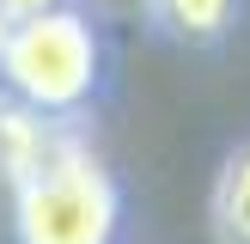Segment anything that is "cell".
I'll return each mask as SVG.
<instances>
[{"label":"cell","mask_w":250,"mask_h":244,"mask_svg":"<svg viewBox=\"0 0 250 244\" xmlns=\"http://www.w3.org/2000/svg\"><path fill=\"white\" fill-rule=\"evenodd\" d=\"M98 85H104V43L80 6H55L6 24V43H0V92L6 98L43 110V116L80 122Z\"/></svg>","instance_id":"obj_1"},{"label":"cell","mask_w":250,"mask_h":244,"mask_svg":"<svg viewBox=\"0 0 250 244\" xmlns=\"http://www.w3.org/2000/svg\"><path fill=\"white\" fill-rule=\"evenodd\" d=\"M122 238V183L92 153V141H73L49 159L37 177L12 189V244H116Z\"/></svg>","instance_id":"obj_2"},{"label":"cell","mask_w":250,"mask_h":244,"mask_svg":"<svg viewBox=\"0 0 250 244\" xmlns=\"http://www.w3.org/2000/svg\"><path fill=\"white\" fill-rule=\"evenodd\" d=\"M73 141H85L80 122L43 116V110H31V104H19V98L0 92V183H6V189H19L24 177H37V171H43L49 159H61Z\"/></svg>","instance_id":"obj_3"},{"label":"cell","mask_w":250,"mask_h":244,"mask_svg":"<svg viewBox=\"0 0 250 244\" xmlns=\"http://www.w3.org/2000/svg\"><path fill=\"white\" fill-rule=\"evenodd\" d=\"M208 220H214L220 244H250V141L226 153L214 195H208Z\"/></svg>","instance_id":"obj_4"},{"label":"cell","mask_w":250,"mask_h":244,"mask_svg":"<svg viewBox=\"0 0 250 244\" xmlns=\"http://www.w3.org/2000/svg\"><path fill=\"white\" fill-rule=\"evenodd\" d=\"M146 12L177 43H214L232 24V0H146Z\"/></svg>","instance_id":"obj_5"},{"label":"cell","mask_w":250,"mask_h":244,"mask_svg":"<svg viewBox=\"0 0 250 244\" xmlns=\"http://www.w3.org/2000/svg\"><path fill=\"white\" fill-rule=\"evenodd\" d=\"M55 6H73V0H0L6 24H19V19H37V12H55Z\"/></svg>","instance_id":"obj_6"},{"label":"cell","mask_w":250,"mask_h":244,"mask_svg":"<svg viewBox=\"0 0 250 244\" xmlns=\"http://www.w3.org/2000/svg\"><path fill=\"white\" fill-rule=\"evenodd\" d=\"M0 43H6V12H0Z\"/></svg>","instance_id":"obj_7"}]
</instances>
